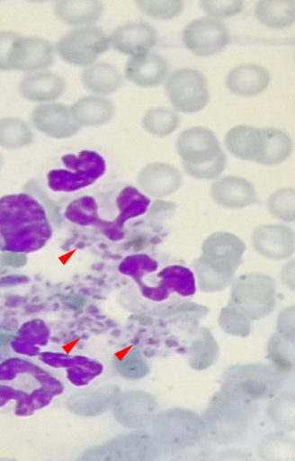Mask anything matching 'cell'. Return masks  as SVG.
Segmentation results:
<instances>
[{
	"label": "cell",
	"instance_id": "10",
	"mask_svg": "<svg viewBox=\"0 0 295 461\" xmlns=\"http://www.w3.org/2000/svg\"><path fill=\"white\" fill-rule=\"evenodd\" d=\"M33 125L41 132L55 138H67L79 131L71 110L63 104L38 106L31 113Z\"/></svg>",
	"mask_w": 295,
	"mask_h": 461
},
{
	"label": "cell",
	"instance_id": "17",
	"mask_svg": "<svg viewBox=\"0 0 295 461\" xmlns=\"http://www.w3.org/2000/svg\"><path fill=\"white\" fill-rule=\"evenodd\" d=\"M66 81L52 72L26 77L20 85L22 95L32 102H50L59 98L66 90Z\"/></svg>",
	"mask_w": 295,
	"mask_h": 461
},
{
	"label": "cell",
	"instance_id": "24",
	"mask_svg": "<svg viewBox=\"0 0 295 461\" xmlns=\"http://www.w3.org/2000/svg\"><path fill=\"white\" fill-rule=\"evenodd\" d=\"M31 140L32 132L24 121L16 118L0 120V145L18 148L30 143Z\"/></svg>",
	"mask_w": 295,
	"mask_h": 461
},
{
	"label": "cell",
	"instance_id": "26",
	"mask_svg": "<svg viewBox=\"0 0 295 461\" xmlns=\"http://www.w3.org/2000/svg\"><path fill=\"white\" fill-rule=\"evenodd\" d=\"M163 278L168 287L182 296L195 293V281L192 273L183 267H167L163 272Z\"/></svg>",
	"mask_w": 295,
	"mask_h": 461
},
{
	"label": "cell",
	"instance_id": "3",
	"mask_svg": "<svg viewBox=\"0 0 295 461\" xmlns=\"http://www.w3.org/2000/svg\"><path fill=\"white\" fill-rule=\"evenodd\" d=\"M112 44L100 28L89 26L66 34L57 44V53L65 62L76 67L92 66Z\"/></svg>",
	"mask_w": 295,
	"mask_h": 461
},
{
	"label": "cell",
	"instance_id": "1",
	"mask_svg": "<svg viewBox=\"0 0 295 461\" xmlns=\"http://www.w3.org/2000/svg\"><path fill=\"white\" fill-rule=\"evenodd\" d=\"M176 149L183 168L191 177L213 180L225 169V153L209 129L193 127L183 131L177 139Z\"/></svg>",
	"mask_w": 295,
	"mask_h": 461
},
{
	"label": "cell",
	"instance_id": "16",
	"mask_svg": "<svg viewBox=\"0 0 295 461\" xmlns=\"http://www.w3.org/2000/svg\"><path fill=\"white\" fill-rule=\"evenodd\" d=\"M270 75L257 65H241L232 69L226 79L228 89L238 95L262 94L270 84Z\"/></svg>",
	"mask_w": 295,
	"mask_h": 461
},
{
	"label": "cell",
	"instance_id": "13",
	"mask_svg": "<svg viewBox=\"0 0 295 461\" xmlns=\"http://www.w3.org/2000/svg\"><path fill=\"white\" fill-rule=\"evenodd\" d=\"M211 196L219 206L240 210L251 206L256 201V191L254 185L239 176H225L211 186Z\"/></svg>",
	"mask_w": 295,
	"mask_h": 461
},
{
	"label": "cell",
	"instance_id": "2",
	"mask_svg": "<svg viewBox=\"0 0 295 461\" xmlns=\"http://www.w3.org/2000/svg\"><path fill=\"white\" fill-rule=\"evenodd\" d=\"M275 284L264 275H248L238 278L233 287L231 305L254 320L270 314L275 305Z\"/></svg>",
	"mask_w": 295,
	"mask_h": 461
},
{
	"label": "cell",
	"instance_id": "4",
	"mask_svg": "<svg viewBox=\"0 0 295 461\" xmlns=\"http://www.w3.org/2000/svg\"><path fill=\"white\" fill-rule=\"evenodd\" d=\"M63 163L73 170H54L48 175V183L55 191L72 192L86 187L101 178L106 171L103 157L92 150H83L78 157L68 155Z\"/></svg>",
	"mask_w": 295,
	"mask_h": 461
},
{
	"label": "cell",
	"instance_id": "7",
	"mask_svg": "<svg viewBox=\"0 0 295 461\" xmlns=\"http://www.w3.org/2000/svg\"><path fill=\"white\" fill-rule=\"evenodd\" d=\"M228 40L226 26L214 19H196L185 27L183 33L185 47L199 57H211L219 53Z\"/></svg>",
	"mask_w": 295,
	"mask_h": 461
},
{
	"label": "cell",
	"instance_id": "30",
	"mask_svg": "<svg viewBox=\"0 0 295 461\" xmlns=\"http://www.w3.org/2000/svg\"><path fill=\"white\" fill-rule=\"evenodd\" d=\"M246 374L242 378V382L239 384V388L242 393L246 395H251L254 397H259L267 393L269 384H267L268 377L256 378L257 372H249Z\"/></svg>",
	"mask_w": 295,
	"mask_h": 461
},
{
	"label": "cell",
	"instance_id": "18",
	"mask_svg": "<svg viewBox=\"0 0 295 461\" xmlns=\"http://www.w3.org/2000/svg\"><path fill=\"white\" fill-rule=\"evenodd\" d=\"M71 113L78 124L94 127L108 123L115 114V108L106 98L85 96L76 102Z\"/></svg>",
	"mask_w": 295,
	"mask_h": 461
},
{
	"label": "cell",
	"instance_id": "23",
	"mask_svg": "<svg viewBox=\"0 0 295 461\" xmlns=\"http://www.w3.org/2000/svg\"><path fill=\"white\" fill-rule=\"evenodd\" d=\"M149 204L150 199L139 190L133 186L125 187L117 198V206L120 210L119 222L123 223L129 219L144 214Z\"/></svg>",
	"mask_w": 295,
	"mask_h": 461
},
{
	"label": "cell",
	"instance_id": "15",
	"mask_svg": "<svg viewBox=\"0 0 295 461\" xmlns=\"http://www.w3.org/2000/svg\"><path fill=\"white\" fill-rule=\"evenodd\" d=\"M181 172L167 164L156 163L145 167L138 176V185L147 194L162 197L176 192L182 185Z\"/></svg>",
	"mask_w": 295,
	"mask_h": 461
},
{
	"label": "cell",
	"instance_id": "5",
	"mask_svg": "<svg viewBox=\"0 0 295 461\" xmlns=\"http://www.w3.org/2000/svg\"><path fill=\"white\" fill-rule=\"evenodd\" d=\"M165 90L174 108L183 113L202 111L210 100L206 77L193 69L175 71L167 81Z\"/></svg>",
	"mask_w": 295,
	"mask_h": 461
},
{
	"label": "cell",
	"instance_id": "20",
	"mask_svg": "<svg viewBox=\"0 0 295 461\" xmlns=\"http://www.w3.org/2000/svg\"><path fill=\"white\" fill-rule=\"evenodd\" d=\"M82 82L90 91L110 95L116 92L121 86V76L118 69L111 64H95L82 74Z\"/></svg>",
	"mask_w": 295,
	"mask_h": 461
},
{
	"label": "cell",
	"instance_id": "33",
	"mask_svg": "<svg viewBox=\"0 0 295 461\" xmlns=\"http://www.w3.org/2000/svg\"><path fill=\"white\" fill-rule=\"evenodd\" d=\"M77 341L78 340H76L73 344H68V345L65 346L64 347L65 351L67 354H69Z\"/></svg>",
	"mask_w": 295,
	"mask_h": 461
},
{
	"label": "cell",
	"instance_id": "27",
	"mask_svg": "<svg viewBox=\"0 0 295 461\" xmlns=\"http://www.w3.org/2000/svg\"><path fill=\"white\" fill-rule=\"evenodd\" d=\"M139 10L147 16L157 20H171L178 16L183 9V3L173 2H137Z\"/></svg>",
	"mask_w": 295,
	"mask_h": 461
},
{
	"label": "cell",
	"instance_id": "29",
	"mask_svg": "<svg viewBox=\"0 0 295 461\" xmlns=\"http://www.w3.org/2000/svg\"><path fill=\"white\" fill-rule=\"evenodd\" d=\"M201 6L210 16L217 19L230 18L239 14L243 9L241 0L231 2H201Z\"/></svg>",
	"mask_w": 295,
	"mask_h": 461
},
{
	"label": "cell",
	"instance_id": "11",
	"mask_svg": "<svg viewBox=\"0 0 295 461\" xmlns=\"http://www.w3.org/2000/svg\"><path fill=\"white\" fill-rule=\"evenodd\" d=\"M255 248L265 258L284 260L294 251V232L284 225H264L253 234Z\"/></svg>",
	"mask_w": 295,
	"mask_h": 461
},
{
	"label": "cell",
	"instance_id": "22",
	"mask_svg": "<svg viewBox=\"0 0 295 461\" xmlns=\"http://www.w3.org/2000/svg\"><path fill=\"white\" fill-rule=\"evenodd\" d=\"M147 131L158 137H165L176 131L180 124V117L167 108H156L147 112L142 121Z\"/></svg>",
	"mask_w": 295,
	"mask_h": 461
},
{
	"label": "cell",
	"instance_id": "9",
	"mask_svg": "<svg viewBox=\"0 0 295 461\" xmlns=\"http://www.w3.org/2000/svg\"><path fill=\"white\" fill-rule=\"evenodd\" d=\"M292 150L291 139L274 128L256 129L250 147V161L273 167L284 163Z\"/></svg>",
	"mask_w": 295,
	"mask_h": 461
},
{
	"label": "cell",
	"instance_id": "6",
	"mask_svg": "<svg viewBox=\"0 0 295 461\" xmlns=\"http://www.w3.org/2000/svg\"><path fill=\"white\" fill-rule=\"evenodd\" d=\"M245 249V243L236 235L217 232L205 240L203 255L199 260L219 274L233 278Z\"/></svg>",
	"mask_w": 295,
	"mask_h": 461
},
{
	"label": "cell",
	"instance_id": "19",
	"mask_svg": "<svg viewBox=\"0 0 295 461\" xmlns=\"http://www.w3.org/2000/svg\"><path fill=\"white\" fill-rule=\"evenodd\" d=\"M103 11V5L95 0H89V2L61 0L55 5L57 17L61 22L73 26L93 24L102 18Z\"/></svg>",
	"mask_w": 295,
	"mask_h": 461
},
{
	"label": "cell",
	"instance_id": "25",
	"mask_svg": "<svg viewBox=\"0 0 295 461\" xmlns=\"http://www.w3.org/2000/svg\"><path fill=\"white\" fill-rule=\"evenodd\" d=\"M294 194V189L291 188H283L273 194L268 201L270 213L282 221L293 222L295 220Z\"/></svg>",
	"mask_w": 295,
	"mask_h": 461
},
{
	"label": "cell",
	"instance_id": "32",
	"mask_svg": "<svg viewBox=\"0 0 295 461\" xmlns=\"http://www.w3.org/2000/svg\"><path fill=\"white\" fill-rule=\"evenodd\" d=\"M19 35L10 32H0V71H10L9 59L12 48Z\"/></svg>",
	"mask_w": 295,
	"mask_h": 461
},
{
	"label": "cell",
	"instance_id": "31",
	"mask_svg": "<svg viewBox=\"0 0 295 461\" xmlns=\"http://www.w3.org/2000/svg\"><path fill=\"white\" fill-rule=\"evenodd\" d=\"M116 357L119 366H122L121 372H122L124 375H126L132 377L134 374V376L139 377L143 374L140 357L139 354L131 353L130 348L117 353Z\"/></svg>",
	"mask_w": 295,
	"mask_h": 461
},
{
	"label": "cell",
	"instance_id": "12",
	"mask_svg": "<svg viewBox=\"0 0 295 461\" xmlns=\"http://www.w3.org/2000/svg\"><path fill=\"white\" fill-rule=\"evenodd\" d=\"M111 41L119 53L138 56L149 52L157 42V32L150 24L134 23L118 28L112 35Z\"/></svg>",
	"mask_w": 295,
	"mask_h": 461
},
{
	"label": "cell",
	"instance_id": "21",
	"mask_svg": "<svg viewBox=\"0 0 295 461\" xmlns=\"http://www.w3.org/2000/svg\"><path fill=\"white\" fill-rule=\"evenodd\" d=\"M255 15L258 21L273 29H284L291 26L295 21V3L262 0L257 4Z\"/></svg>",
	"mask_w": 295,
	"mask_h": 461
},
{
	"label": "cell",
	"instance_id": "14",
	"mask_svg": "<svg viewBox=\"0 0 295 461\" xmlns=\"http://www.w3.org/2000/svg\"><path fill=\"white\" fill-rule=\"evenodd\" d=\"M168 64L159 54L146 52L132 57L125 69L129 81L141 87H151L160 85L167 77Z\"/></svg>",
	"mask_w": 295,
	"mask_h": 461
},
{
	"label": "cell",
	"instance_id": "28",
	"mask_svg": "<svg viewBox=\"0 0 295 461\" xmlns=\"http://www.w3.org/2000/svg\"><path fill=\"white\" fill-rule=\"evenodd\" d=\"M219 323L226 332L232 335H248L251 331V322L244 314L227 307L222 311Z\"/></svg>",
	"mask_w": 295,
	"mask_h": 461
},
{
	"label": "cell",
	"instance_id": "8",
	"mask_svg": "<svg viewBox=\"0 0 295 461\" xmlns=\"http://www.w3.org/2000/svg\"><path fill=\"white\" fill-rule=\"evenodd\" d=\"M55 61V47L38 37H18L9 59L10 70L35 71L51 67Z\"/></svg>",
	"mask_w": 295,
	"mask_h": 461
}]
</instances>
